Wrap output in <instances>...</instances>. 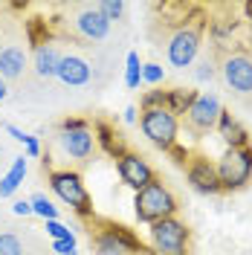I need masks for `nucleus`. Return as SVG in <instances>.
<instances>
[{
    "label": "nucleus",
    "instance_id": "f257e3e1",
    "mask_svg": "<svg viewBox=\"0 0 252 255\" xmlns=\"http://www.w3.org/2000/svg\"><path fill=\"white\" fill-rule=\"evenodd\" d=\"M133 209H136V218L142 223H157L162 218H171L177 203H174L171 191L165 189L162 183H151L142 191H136V200H133Z\"/></svg>",
    "mask_w": 252,
    "mask_h": 255
},
{
    "label": "nucleus",
    "instance_id": "f03ea898",
    "mask_svg": "<svg viewBox=\"0 0 252 255\" xmlns=\"http://www.w3.org/2000/svg\"><path fill=\"white\" fill-rule=\"evenodd\" d=\"M186 238H189V229L174 218L151 223V244L157 255H186Z\"/></svg>",
    "mask_w": 252,
    "mask_h": 255
},
{
    "label": "nucleus",
    "instance_id": "7ed1b4c3",
    "mask_svg": "<svg viewBox=\"0 0 252 255\" xmlns=\"http://www.w3.org/2000/svg\"><path fill=\"white\" fill-rule=\"evenodd\" d=\"M49 186H52V191L61 197L64 203H70L79 215H90L93 212L90 194H87L79 174H73V171H52L49 174Z\"/></svg>",
    "mask_w": 252,
    "mask_h": 255
},
{
    "label": "nucleus",
    "instance_id": "20e7f679",
    "mask_svg": "<svg viewBox=\"0 0 252 255\" xmlns=\"http://www.w3.org/2000/svg\"><path fill=\"white\" fill-rule=\"evenodd\" d=\"M142 133L159 148H171L177 139V116L165 108H151V111H142Z\"/></svg>",
    "mask_w": 252,
    "mask_h": 255
},
{
    "label": "nucleus",
    "instance_id": "39448f33",
    "mask_svg": "<svg viewBox=\"0 0 252 255\" xmlns=\"http://www.w3.org/2000/svg\"><path fill=\"white\" fill-rule=\"evenodd\" d=\"M218 180L226 189H241L247 180L252 177V151L250 148H232L229 154H223L218 162Z\"/></svg>",
    "mask_w": 252,
    "mask_h": 255
},
{
    "label": "nucleus",
    "instance_id": "423d86ee",
    "mask_svg": "<svg viewBox=\"0 0 252 255\" xmlns=\"http://www.w3.org/2000/svg\"><path fill=\"white\" fill-rule=\"evenodd\" d=\"M70 26L81 41H105L111 35V20L102 15L96 6H79L76 15L70 17Z\"/></svg>",
    "mask_w": 252,
    "mask_h": 255
},
{
    "label": "nucleus",
    "instance_id": "0eeeda50",
    "mask_svg": "<svg viewBox=\"0 0 252 255\" xmlns=\"http://www.w3.org/2000/svg\"><path fill=\"white\" fill-rule=\"evenodd\" d=\"M226 87L235 96H252V58L247 52H232L226 55L221 67Z\"/></svg>",
    "mask_w": 252,
    "mask_h": 255
},
{
    "label": "nucleus",
    "instance_id": "6e6552de",
    "mask_svg": "<svg viewBox=\"0 0 252 255\" xmlns=\"http://www.w3.org/2000/svg\"><path fill=\"white\" fill-rule=\"evenodd\" d=\"M221 99L215 93H203L194 99V105L189 108V113H186V125H189V130H194V133H209L212 128L218 125V119H221Z\"/></svg>",
    "mask_w": 252,
    "mask_h": 255
},
{
    "label": "nucleus",
    "instance_id": "1a4fd4ad",
    "mask_svg": "<svg viewBox=\"0 0 252 255\" xmlns=\"http://www.w3.org/2000/svg\"><path fill=\"white\" fill-rule=\"evenodd\" d=\"M93 250L99 255H127V253L139 255V244L125 226H111V229L99 232L93 238Z\"/></svg>",
    "mask_w": 252,
    "mask_h": 255
},
{
    "label": "nucleus",
    "instance_id": "9d476101",
    "mask_svg": "<svg viewBox=\"0 0 252 255\" xmlns=\"http://www.w3.org/2000/svg\"><path fill=\"white\" fill-rule=\"evenodd\" d=\"M200 49V26H183V29L168 41V61L174 67H189Z\"/></svg>",
    "mask_w": 252,
    "mask_h": 255
},
{
    "label": "nucleus",
    "instance_id": "9b49d317",
    "mask_svg": "<svg viewBox=\"0 0 252 255\" xmlns=\"http://www.w3.org/2000/svg\"><path fill=\"white\" fill-rule=\"evenodd\" d=\"M61 145L73 159L87 162V159L93 157V151H96V136L84 125L81 128H64L61 130Z\"/></svg>",
    "mask_w": 252,
    "mask_h": 255
},
{
    "label": "nucleus",
    "instance_id": "f8f14e48",
    "mask_svg": "<svg viewBox=\"0 0 252 255\" xmlns=\"http://www.w3.org/2000/svg\"><path fill=\"white\" fill-rule=\"evenodd\" d=\"M119 177H122L125 186H130V189H136V191H142L145 186L154 183L151 165H148L142 157H136V154H127V157L119 159Z\"/></svg>",
    "mask_w": 252,
    "mask_h": 255
},
{
    "label": "nucleus",
    "instance_id": "ddd939ff",
    "mask_svg": "<svg viewBox=\"0 0 252 255\" xmlns=\"http://www.w3.org/2000/svg\"><path fill=\"white\" fill-rule=\"evenodd\" d=\"M55 76L67 84V87H84V84H90V64L79 58V55H61V61H58V70H55Z\"/></svg>",
    "mask_w": 252,
    "mask_h": 255
},
{
    "label": "nucleus",
    "instance_id": "4468645a",
    "mask_svg": "<svg viewBox=\"0 0 252 255\" xmlns=\"http://www.w3.org/2000/svg\"><path fill=\"white\" fill-rule=\"evenodd\" d=\"M26 52L20 47H6L0 49V79L3 81H20L23 73H26Z\"/></svg>",
    "mask_w": 252,
    "mask_h": 255
},
{
    "label": "nucleus",
    "instance_id": "2eb2a0df",
    "mask_svg": "<svg viewBox=\"0 0 252 255\" xmlns=\"http://www.w3.org/2000/svg\"><path fill=\"white\" fill-rule=\"evenodd\" d=\"M189 180H191V186H194L197 191H203V194L221 189V180H218L215 165H209V162H203V159H197V162L189 168Z\"/></svg>",
    "mask_w": 252,
    "mask_h": 255
},
{
    "label": "nucleus",
    "instance_id": "dca6fc26",
    "mask_svg": "<svg viewBox=\"0 0 252 255\" xmlns=\"http://www.w3.org/2000/svg\"><path fill=\"white\" fill-rule=\"evenodd\" d=\"M58 61H61V55L55 52V47L38 44V47H35V55H32V70H35V76H41V79H52L55 70H58Z\"/></svg>",
    "mask_w": 252,
    "mask_h": 255
},
{
    "label": "nucleus",
    "instance_id": "f3484780",
    "mask_svg": "<svg viewBox=\"0 0 252 255\" xmlns=\"http://www.w3.org/2000/svg\"><path fill=\"white\" fill-rule=\"evenodd\" d=\"M218 125H221V133L223 139L232 145V148H244V142H247V130L241 128V122H238L232 113H221V119H218Z\"/></svg>",
    "mask_w": 252,
    "mask_h": 255
},
{
    "label": "nucleus",
    "instance_id": "a211bd4d",
    "mask_svg": "<svg viewBox=\"0 0 252 255\" xmlns=\"http://www.w3.org/2000/svg\"><path fill=\"white\" fill-rule=\"evenodd\" d=\"M23 177H26V159L17 157L15 162H12V168H9V174L0 180V197H9V194L23 183Z\"/></svg>",
    "mask_w": 252,
    "mask_h": 255
},
{
    "label": "nucleus",
    "instance_id": "6ab92c4d",
    "mask_svg": "<svg viewBox=\"0 0 252 255\" xmlns=\"http://www.w3.org/2000/svg\"><path fill=\"white\" fill-rule=\"evenodd\" d=\"M194 99H197V93H194V90H183V87L168 90V96H165V111H171V113H189V108L194 105Z\"/></svg>",
    "mask_w": 252,
    "mask_h": 255
},
{
    "label": "nucleus",
    "instance_id": "aec40b11",
    "mask_svg": "<svg viewBox=\"0 0 252 255\" xmlns=\"http://www.w3.org/2000/svg\"><path fill=\"white\" fill-rule=\"evenodd\" d=\"M29 206H32V212H35V215H41L44 221H58V209L52 206L44 194H32Z\"/></svg>",
    "mask_w": 252,
    "mask_h": 255
},
{
    "label": "nucleus",
    "instance_id": "412c9836",
    "mask_svg": "<svg viewBox=\"0 0 252 255\" xmlns=\"http://www.w3.org/2000/svg\"><path fill=\"white\" fill-rule=\"evenodd\" d=\"M142 81V64H139V55L136 52H127V70H125V84L133 90V87H139Z\"/></svg>",
    "mask_w": 252,
    "mask_h": 255
},
{
    "label": "nucleus",
    "instance_id": "4be33fe9",
    "mask_svg": "<svg viewBox=\"0 0 252 255\" xmlns=\"http://www.w3.org/2000/svg\"><path fill=\"white\" fill-rule=\"evenodd\" d=\"M0 255H23V244L12 232H0Z\"/></svg>",
    "mask_w": 252,
    "mask_h": 255
},
{
    "label": "nucleus",
    "instance_id": "5701e85b",
    "mask_svg": "<svg viewBox=\"0 0 252 255\" xmlns=\"http://www.w3.org/2000/svg\"><path fill=\"white\" fill-rule=\"evenodd\" d=\"M96 9L108 20H119V17L125 15V3L122 0H102V3H96Z\"/></svg>",
    "mask_w": 252,
    "mask_h": 255
},
{
    "label": "nucleus",
    "instance_id": "b1692460",
    "mask_svg": "<svg viewBox=\"0 0 252 255\" xmlns=\"http://www.w3.org/2000/svg\"><path fill=\"white\" fill-rule=\"evenodd\" d=\"M165 90H151V93L142 96V111H151V108H165Z\"/></svg>",
    "mask_w": 252,
    "mask_h": 255
},
{
    "label": "nucleus",
    "instance_id": "393cba45",
    "mask_svg": "<svg viewBox=\"0 0 252 255\" xmlns=\"http://www.w3.org/2000/svg\"><path fill=\"white\" fill-rule=\"evenodd\" d=\"M47 235H52V241H64V238H73L70 229L58 221H47Z\"/></svg>",
    "mask_w": 252,
    "mask_h": 255
},
{
    "label": "nucleus",
    "instance_id": "a878e982",
    "mask_svg": "<svg viewBox=\"0 0 252 255\" xmlns=\"http://www.w3.org/2000/svg\"><path fill=\"white\" fill-rule=\"evenodd\" d=\"M142 79L148 81V84L162 81V67H159V64H145V67H142Z\"/></svg>",
    "mask_w": 252,
    "mask_h": 255
},
{
    "label": "nucleus",
    "instance_id": "bb28decb",
    "mask_svg": "<svg viewBox=\"0 0 252 255\" xmlns=\"http://www.w3.org/2000/svg\"><path fill=\"white\" fill-rule=\"evenodd\" d=\"M52 253H58V255H76V238L52 241Z\"/></svg>",
    "mask_w": 252,
    "mask_h": 255
},
{
    "label": "nucleus",
    "instance_id": "cd10ccee",
    "mask_svg": "<svg viewBox=\"0 0 252 255\" xmlns=\"http://www.w3.org/2000/svg\"><path fill=\"white\" fill-rule=\"evenodd\" d=\"M6 130H9V133H12V136H15L17 142H29V133H23V130H20V128H15V125H6Z\"/></svg>",
    "mask_w": 252,
    "mask_h": 255
},
{
    "label": "nucleus",
    "instance_id": "c85d7f7f",
    "mask_svg": "<svg viewBox=\"0 0 252 255\" xmlns=\"http://www.w3.org/2000/svg\"><path fill=\"white\" fill-rule=\"evenodd\" d=\"M12 212H15V215H32V206L26 200H17L15 206H12Z\"/></svg>",
    "mask_w": 252,
    "mask_h": 255
},
{
    "label": "nucleus",
    "instance_id": "c756f323",
    "mask_svg": "<svg viewBox=\"0 0 252 255\" xmlns=\"http://www.w3.org/2000/svg\"><path fill=\"white\" fill-rule=\"evenodd\" d=\"M26 154H29V157H38V154H41V145H38L35 136H29V142H26Z\"/></svg>",
    "mask_w": 252,
    "mask_h": 255
},
{
    "label": "nucleus",
    "instance_id": "7c9ffc66",
    "mask_svg": "<svg viewBox=\"0 0 252 255\" xmlns=\"http://www.w3.org/2000/svg\"><path fill=\"white\" fill-rule=\"evenodd\" d=\"M125 119H127V122H136V108H127V111H125Z\"/></svg>",
    "mask_w": 252,
    "mask_h": 255
},
{
    "label": "nucleus",
    "instance_id": "2f4dec72",
    "mask_svg": "<svg viewBox=\"0 0 252 255\" xmlns=\"http://www.w3.org/2000/svg\"><path fill=\"white\" fill-rule=\"evenodd\" d=\"M0 99H6V81L0 79Z\"/></svg>",
    "mask_w": 252,
    "mask_h": 255
},
{
    "label": "nucleus",
    "instance_id": "473e14b6",
    "mask_svg": "<svg viewBox=\"0 0 252 255\" xmlns=\"http://www.w3.org/2000/svg\"><path fill=\"white\" fill-rule=\"evenodd\" d=\"M250 12H252V6H250Z\"/></svg>",
    "mask_w": 252,
    "mask_h": 255
}]
</instances>
